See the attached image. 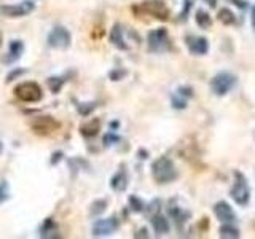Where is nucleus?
<instances>
[{"instance_id":"obj_1","label":"nucleus","mask_w":255,"mask_h":239,"mask_svg":"<svg viewBox=\"0 0 255 239\" xmlns=\"http://www.w3.org/2000/svg\"><path fill=\"white\" fill-rule=\"evenodd\" d=\"M151 176L158 183H168L177 177V171L171 159L168 157H161L151 164Z\"/></svg>"},{"instance_id":"obj_2","label":"nucleus","mask_w":255,"mask_h":239,"mask_svg":"<svg viewBox=\"0 0 255 239\" xmlns=\"http://www.w3.org/2000/svg\"><path fill=\"white\" fill-rule=\"evenodd\" d=\"M230 195H232V198L236 204L242 206V207L247 206L249 201H251V188H249L247 179L239 171L234 172V183L232 187V191H230Z\"/></svg>"},{"instance_id":"obj_3","label":"nucleus","mask_w":255,"mask_h":239,"mask_svg":"<svg viewBox=\"0 0 255 239\" xmlns=\"http://www.w3.org/2000/svg\"><path fill=\"white\" fill-rule=\"evenodd\" d=\"M15 96L22 102H39L43 98V91L39 83L35 81H22L15 88Z\"/></svg>"},{"instance_id":"obj_4","label":"nucleus","mask_w":255,"mask_h":239,"mask_svg":"<svg viewBox=\"0 0 255 239\" xmlns=\"http://www.w3.org/2000/svg\"><path fill=\"white\" fill-rule=\"evenodd\" d=\"M236 85V77L230 72H218V74L211 81L212 93L217 96H225L232 91V88Z\"/></svg>"},{"instance_id":"obj_5","label":"nucleus","mask_w":255,"mask_h":239,"mask_svg":"<svg viewBox=\"0 0 255 239\" xmlns=\"http://www.w3.org/2000/svg\"><path fill=\"white\" fill-rule=\"evenodd\" d=\"M147 43L151 53H163L169 50L171 41H169L168 31L166 29H155V31H151L147 37Z\"/></svg>"},{"instance_id":"obj_6","label":"nucleus","mask_w":255,"mask_h":239,"mask_svg":"<svg viewBox=\"0 0 255 239\" xmlns=\"http://www.w3.org/2000/svg\"><path fill=\"white\" fill-rule=\"evenodd\" d=\"M30 128L39 136H50L54 131L59 129V121H56L53 117L43 115V117L34 118L32 121H30Z\"/></svg>"},{"instance_id":"obj_7","label":"nucleus","mask_w":255,"mask_h":239,"mask_svg":"<svg viewBox=\"0 0 255 239\" xmlns=\"http://www.w3.org/2000/svg\"><path fill=\"white\" fill-rule=\"evenodd\" d=\"M70 41H72V35L67 29L63 26L53 27V31L48 34V45L51 48H59V50H63V48H67L70 45Z\"/></svg>"},{"instance_id":"obj_8","label":"nucleus","mask_w":255,"mask_h":239,"mask_svg":"<svg viewBox=\"0 0 255 239\" xmlns=\"http://www.w3.org/2000/svg\"><path fill=\"white\" fill-rule=\"evenodd\" d=\"M141 10L144 13L156 18V20H163V21L169 20V10L160 0H147V2H144L141 5Z\"/></svg>"},{"instance_id":"obj_9","label":"nucleus","mask_w":255,"mask_h":239,"mask_svg":"<svg viewBox=\"0 0 255 239\" xmlns=\"http://www.w3.org/2000/svg\"><path fill=\"white\" fill-rule=\"evenodd\" d=\"M35 5L32 2H21L16 5H2L0 7V13L7 18H22L29 13H32Z\"/></svg>"},{"instance_id":"obj_10","label":"nucleus","mask_w":255,"mask_h":239,"mask_svg":"<svg viewBox=\"0 0 255 239\" xmlns=\"http://www.w3.org/2000/svg\"><path fill=\"white\" fill-rule=\"evenodd\" d=\"M118 220L115 217H110V219H101L98 220L94 225H93V235L98 236V238H102V236H110L113 235L115 231L118 230Z\"/></svg>"},{"instance_id":"obj_11","label":"nucleus","mask_w":255,"mask_h":239,"mask_svg":"<svg viewBox=\"0 0 255 239\" xmlns=\"http://www.w3.org/2000/svg\"><path fill=\"white\" fill-rule=\"evenodd\" d=\"M214 214L215 217L220 220L222 223H234L236 222V214L232 209V206L225 201H218L214 206Z\"/></svg>"},{"instance_id":"obj_12","label":"nucleus","mask_w":255,"mask_h":239,"mask_svg":"<svg viewBox=\"0 0 255 239\" xmlns=\"http://www.w3.org/2000/svg\"><path fill=\"white\" fill-rule=\"evenodd\" d=\"M187 45H188V50H190V53L191 55H195V56L206 55V53L209 51V43L204 37H188Z\"/></svg>"},{"instance_id":"obj_13","label":"nucleus","mask_w":255,"mask_h":239,"mask_svg":"<svg viewBox=\"0 0 255 239\" xmlns=\"http://www.w3.org/2000/svg\"><path fill=\"white\" fill-rule=\"evenodd\" d=\"M151 226H153V230L156 235H166L171 230V225H169L168 219L163 217L161 214H156L151 217Z\"/></svg>"},{"instance_id":"obj_14","label":"nucleus","mask_w":255,"mask_h":239,"mask_svg":"<svg viewBox=\"0 0 255 239\" xmlns=\"http://www.w3.org/2000/svg\"><path fill=\"white\" fill-rule=\"evenodd\" d=\"M110 41L113 46L118 48V50H128V45L123 37V29H121L120 24H115L113 26L112 32H110Z\"/></svg>"},{"instance_id":"obj_15","label":"nucleus","mask_w":255,"mask_h":239,"mask_svg":"<svg viewBox=\"0 0 255 239\" xmlns=\"http://www.w3.org/2000/svg\"><path fill=\"white\" fill-rule=\"evenodd\" d=\"M99 129H101V121H99L98 118H94V120H89V121L82 124V126H80V133L85 137H94L96 134L99 133Z\"/></svg>"},{"instance_id":"obj_16","label":"nucleus","mask_w":255,"mask_h":239,"mask_svg":"<svg viewBox=\"0 0 255 239\" xmlns=\"http://www.w3.org/2000/svg\"><path fill=\"white\" fill-rule=\"evenodd\" d=\"M110 187L115 191H125L126 190V187H128V174H126V171L121 169V171H118L117 174L112 177Z\"/></svg>"},{"instance_id":"obj_17","label":"nucleus","mask_w":255,"mask_h":239,"mask_svg":"<svg viewBox=\"0 0 255 239\" xmlns=\"http://www.w3.org/2000/svg\"><path fill=\"white\" fill-rule=\"evenodd\" d=\"M58 233V226L53 219H46L40 226V236L42 238H54Z\"/></svg>"},{"instance_id":"obj_18","label":"nucleus","mask_w":255,"mask_h":239,"mask_svg":"<svg viewBox=\"0 0 255 239\" xmlns=\"http://www.w3.org/2000/svg\"><path fill=\"white\" fill-rule=\"evenodd\" d=\"M24 53V43L21 40H13L10 43V50H8V58H7V61H16V59H20L21 55Z\"/></svg>"},{"instance_id":"obj_19","label":"nucleus","mask_w":255,"mask_h":239,"mask_svg":"<svg viewBox=\"0 0 255 239\" xmlns=\"http://www.w3.org/2000/svg\"><path fill=\"white\" fill-rule=\"evenodd\" d=\"M220 238H239V230L234 228L233 223H225L223 226H220Z\"/></svg>"},{"instance_id":"obj_20","label":"nucleus","mask_w":255,"mask_h":239,"mask_svg":"<svg viewBox=\"0 0 255 239\" xmlns=\"http://www.w3.org/2000/svg\"><path fill=\"white\" fill-rule=\"evenodd\" d=\"M196 22H198V26L201 29H209L211 24H212V20H211V16L206 13L204 10H199L196 13Z\"/></svg>"},{"instance_id":"obj_21","label":"nucleus","mask_w":255,"mask_h":239,"mask_svg":"<svg viewBox=\"0 0 255 239\" xmlns=\"http://www.w3.org/2000/svg\"><path fill=\"white\" fill-rule=\"evenodd\" d=\"M218 20L228 26V24H234L236 22V16L228 8H222L220 11H218Z\"/></svg>"},{"instance_id":"obj_22","label":"nucleus","mask_w":255,"mask_h":239,"mask_svg":"<svg viewBox=\"0 0 255 239\" xmlns=\"http://www.w3.org/2000/svg\"><path fill=\"white\" fill-rule=\"evenodd\" d=\"M64 81L65 80H63L61 77H51V79H48V86H50L53 93H59L61 88L64 85Z\"/></svg>"},{"instance_id":"obj_23","label":"nucleus","mask_w":255,"mask_h":239,"mask_svg":"<svg viewBox=\"0 0 255 239\" xmlns=\"http://www.w3.org/2000/svg\"><path fill=\"white\" fill-rule=\"evenodd\" d=\"M106 207H107V201L106 199H98V201H94L93 204H91V214L93 215H99L106 211Z\"/></svg>"},{"instance_id":"obj_24","label":"nucleus","mask_w":255,"mask_h":239,"mask_svg":"<svg viewBox=\"0 0 255 239\" xmlns=\"http://www.w3.org/2000/svg\"><path fill=\"white\" fill-rule=\"evenodd\" d=\"M129 206L134 212H142L144 211V201L141 198H137V196H129Z\"/></svg>"},{"instance_id":"obj_25","label":"nucleus","mask_w":255,"mask_h":239,"mask_svg":"<svg viewBox=\"0 0 255 239\" xmlns=\"http://www.w3.org/2000/svg\"><path fill=\"white\" fill-rule=\"evenodd\" d=\"M94 109H96V104L94 102H86V104H78L77 105L78 113H80V115H83V117H88Z\"/></svg>"},{"instance_id":"obj_26","label":"nucleus","mask_w":255,"mask_h":239,"mask_svg":"<svg viewBox=\"0 0 255 239\" xmlns=\"http://www.w3.org/2000/svg\"><path fill=\"white\" fill-rule=\"evenodd\" d=\"M10 198V188H8V183L2 182L0 183V204H3L5 201Z\"/></svg>"},{"instance_id":"obj_27","label":"nucleus","mask_w":255,"mask_h":239,"mask_svg":"<svg viewBox=\"0 0 255 239\" xmlns=\"http://www.w3.org/2000/svg\"><path fill=\"white\" fill-rule=\"evenodd\" d=\"M26 74V70L24 69H15V70H11L10 74L7 75V83H11L15 79H20L21 75H24Z\"/></svg>"},{"instance_id":"obj_28","label":"nucleus","mask_w":255,"mask_h":239,"mask_svg":"<svg viewBox=\"0 0 255 239\" xmlns=\"http://www.w3.org/2000/svg\"><path fill=\"white\" fill-rule=\"evenodd\" d=\"M123 75H125V72H112V74H110V79L117 81V80H120Z\"/></svg>"},{"instance_id":"obj_29","label":"nucleus","mask_w":255,"mask_h":239,"mask_svg":"<svg viewBox=\"0 0 255 239\" xmlns=\"http://www.w3.org/2000/svg\"><path fill=\"white\" fill-rule=\"evenodd\" d=\"M104 142L108 145V142H118V137H115V136H112V134H107V136L104 137Z\"/></svg>"},{"instance_id":"obj_30","label":"nucleus","mask_w":255,"mask_h":239,"mask_svg":"<svg viewBox=\"0 0 255 239\" xmlns=\"http://www.w3.org/2000/svg\"><path fill=\"white\" fill-rule=\"evenodd\" d=\"M61 157H63V153L58 152L56 155H53V158H51V164H58V161L61 159Z\"/></svg>"},{"instance_id":"obj_31","label":"nucleus","mask_w":255,"mask_h":239,"mask_svg":"<svg viewBox=\"0 0 255 239\" xmlns=\"http://www.w3.org/2000/svg\"><path fill=\"white\" fill-rule=\"evenodd\" d=\"M142 236H144V238H147V236H149V235H147V230H145V228L141 230V231H139L137 235H136V238H142Z\"/></svg>"},{"instance_id":"obj_32","label":"nucleus","mask_w":255,"mask_h":239,"mask_svg":"<svg viewBox=\"0 0 255 239\" xmlns=\"http://www.w3.org/2000/svg\"><path fill=\"white\" fill-rule=\"evenodd\" d=\"M251 22H252V27L255 29V7H252V16H251Z\"/></svg>"},{"instance_id":"obj_33","label":"nucleus","mask_w":255,"mask_h":239,"mask_svg":"<svg viewBox=\"0 0 255 239\" xmlns=\"http://www.w3.org/2000/svg\"><path fill=\"white\" fill-rule=\"evenodd\" d=\"M204 2H208L211 7H215V3H217V0H204Z\"/></svg>"},{"instance_id":"obj_34","label":"nucleus","mask_w":255,"mask_h":239,"mask_svg":"<svg viewBox=\"0 0 255 239\" xmlns=\"http://www.w3.org/2000/svg\"><path fill=\"white\" fill-rule=\"evenodd\" d=\"M2 41H3V39H2V32H0V45H2Z\"/></svg>"}]
</instances>
